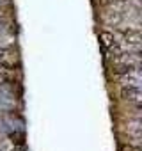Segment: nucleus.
I'll list each match as a JSON object with an SVG mask.
<instances>
[{
    "label": "nucleus",
    "instance_id": "obj_1",
    "mask_svg": "<svg viewBox=\"0 0 142 151\" xmlns=\"http://www.w3.org/2000/svg\"><path fill=\"white\" fill-rule=\"evenodd\" d=\"M121 36H123V41H124L128 46L138 48L140 43H142L140 30H137V29H123V30H121Z\"/></svg>",
    "mask_w": 142,
    "mask_h": 151
},
{
    "label": "nucleus",
    "instance_id": "obj_2",
    "mask_svg": "<svg viewBox=\"0 0 142 151\" xmlns=\"http://www.w3.org/2000/svg\"><path fill=\"white\" fill-rule=\"evenodd\" d=\"M121 98L124 100V101H128V103H140V100H142V93H140V89L138 87H130V86H123V89H121Z\"/></svg>",
    "mask_w": 142,
    "mask_h": 151
},
{
    "label": "nucleus",
    "instance_id": "obj_3",
    "mask_svg": "<svg viewBox=\"0 0 142 151\" xmlns=\"http://www.w3.org/2000/svg\"><path fill=\"white\" fill-rule=\"evenodd\" d=\"M119 80L123 86H130V87H138L140 86V73L138 69H133V71H128L124 75H119Z\"/></svg>",
    "mask_w": 142,
    "mask_h": 151
},
{
    "label": "nucleus",
    "instance_id": "obj_4",
    "mask_svg": "<svg viewBox=\"0 0 142 151\" xmlns=\"http://www.w3.org/2000/svg\"><path fill=\"white\" fill-rule=\"evenodd\" d=\"M14 84H16V78L13 77V73H7V71L0 69V86L9 87V86H14Z\"/></svg>",
    "mask_w": 142,
    "mask_h": 151
},
{
    "label": "nucleus",
    "instance_id": "obj_5",
    "mask_svg": "<svg viewBox=\"0 0 142 151\" xmlns=\"http://www.w3.org/2000/svg\"><path fill=\"white\" fill-rule=\"evenodd\" d=\"M100 39H101V45H103L105 48H110V46L115 43V41H114V34H112V32H105V30L100 34Z\"/></svg>",
    "mask_w": 142,
    "mask_h": 151
},
{
    "label": "nucleus",
    "instance_id": "obj_6",
    "mask_svg": "<svg viewBox=\"0 0 142 151\" xmlns=\"http://www.w3.org/2000/svg\"><path fill=\"white\" fill-rule=\"evenodd\" d=\"M0 69H2V71H7V73H13V71L18 69V64H16L14 60L6 59V60H0Z\"/></svg>",
    "mask_w": 142,
    "mask_h": 151
},
{
    "label": "nucleus",
    "instance_id": "obj_7",
    "mask_svg": "<svg viewBox=\"0 0 142 151\" xmlns=\"http://www.w3.org/2000/svg\"><path fill=\"white\" fill-rule=\"evenodd\" d=\"M9 137H11V139H16V140H13V142H16V146H23V133L14 132V133H11Z\"/></svg>",
    "mask_w": 142,
    "mask_h": 151
},
{
    "label": "nucleus",
    "instance_id": "obj_8",
    "mask_svg": "<svg viewBox=\"0 0 142 151\" xmlns=\"http://www.w3.org/2000/svg\"><path fill=\"white\" fill-rule=\"evenodd\" d=\"M11 57V50L6 48V46H0V60H6Z\"/></svg>",
    "mask_w": 142,
    "mask_h": 151
},
{
    "label": "nucleus",
    "instance_id": "obj_9",
    "mask_svg": "<svg viewBox=\"0 0 142 151\" xmlns=\"http://www.w3.org/2000/svg\"><path fill=\"white\" fill-rule=\"evenodd\" d=\"M107 22H110V23H119V22H121V16H119L117 13H114V14L108 13V14H107Z\"/></svg>",
    "mask_w": 142,
    "mask_h": 151
},
{
    "label": "nucleus",
    "instance_id": "obj_10",
    "mask_svg": "<svg viewBox=\"0 0 142 151\" xmlns=\"http://www.w3.org/2000/svg\"><path fill=\"white\" fill-rule=\"evenodd\" d=\"M121 151H140L137 146H131V144H123L121 146Z\"/></svg>",
    "mask_w": 142,
    "mask_h": 151
},
{
    "label": "nucleus",
    "instance_id": "obj_11",
    "mask_svg": "<svg viewBox=\"0 0 142 151\" xmlns=\"http://www.w3.org/2000/svg\"><path fill=\"white\" fill-rule=\"evenodd\" d=\"M117 2H123V0H101L103 6H112V4H117Z\"/></svg>",
    "mask_w": 142,
    "mask_h": 151
},
{
    "label": "nucleus",
    "instance_id": "obj_12",
    "mask_svg": "<svg viewBox=\"0 0 142 151\" xmlns=\"http://www.w3.org/2000/svg\"><path fill=\"white\" fill-rule=\"evenodd\" d=\"M11 151H27V149H25L23 146H14V147H13Z\"/></svg>",
    "mask_w": 142,
    "mask_h": 151
},
{
    "label": "nucleus",
    "instance_id": "obj_13",
    "mask_svg": "<svg viewBox=\"0 0 142 151\" xmlns=\"http://www.w3.org/2000/svg\"><path fill=\"white\" fill-rule=\"evenodd\" d=\"M0 46H2V43H0Z\"/></svg>",
    "mask_w": 142,
    "mask_h": 151
}]
</instances>
